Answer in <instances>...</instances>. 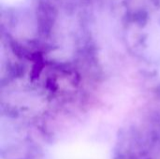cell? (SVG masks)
<instances>
[]
</instances>
